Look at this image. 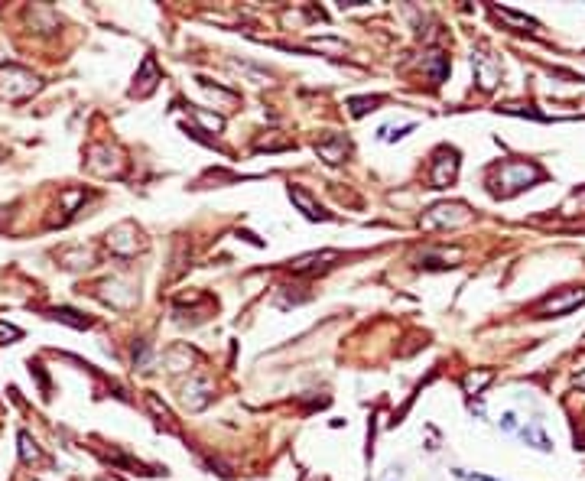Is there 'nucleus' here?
<instances>
[{"label": "nucleus", "mask_w": 585, "mask_h": 481, "mask_svg": "<svg viewBox=\"0 0 585 481\" xmlns=\"http://www.w3.org/2000/svg\"><path fill=\"white\" fill-rule=\"evenodd\" d=\"M543 179V170L540 166H533V163H523V160H511L504 163L498 172V195H514L521 192V189H530L533 182Z\"/></svg>", "instance_id": "obj_1"}, {"label": "nucleus", "mask_w": 585, "mask_h": 481, "mask_svg": "<svg viewBox=\"0 0 585 481\" xmlns=\"http://www.w3.org/2000/svg\"><path fill=\"white\" fill-rule=\"evenodd\" d=\"M39 88V78L20 69V65H7V69H0V98H7V101H23V98H30L33 91Z\"/></svg>", "instance_id": "obj_2"}, {"label": "nucleus", "mask_w": 585, "mask_h": 481, "mask_svg": "<svg viewBox=\"0 0 585 481\" xmlns=\"http://www.w3.org/2000/svg\"><path fill=\"white\" fill-rule=\"evenodd\" d=\"M458 172V153L442 147L436 153V160H433V172H429V182H433V189H446L449 182L456 179Z\"/></svg>", "instance_id": "obj_3"}, {"label": "nucleus", "mask_w": 585, "mask_h": 481, "mask_svg": "<svg viewBox=\"0 0 585 481\" xmlns=\"http://www.w3.org/2000/svg\"><path fill=\"white\" fill-rule=\"evenodd\" d=\"M582 302H585V289H566L563 296H550L546 302H540L537 312L540 316H566V312H573Z\"/></svg>", "instance_id": "obj_4"}, {"label": "nucleus", "mask_w": 585, "mask_h": 481, "mask_svg": "<svg viewBox=\"0 0 585 481\" xmlns=\"http://www.w3.org/2000/svg\"><path fill=\"white\" fill-rule=\"evenodd\" d=\"M471 212H468L465 205H436V208H429V215L423 218L426 228H436V225H465Z\"/></svg>", "instance_id": "obj_5"}, {"label": "nucleus", "mask_w": 585, "mask_h": 481, "mask_svg": "<svg viewBox=\"0 0 585 481\" xmlns=\"http://www.w3.org/2000/svg\"><path fill=\"white\" fill-rule=\"evenodd\" d=\"M137 228L130 225V221H124V225H117L111 235H107V247L114 251V254H120V257H130V254H137Z\"/></svg>", "instance_id": "obj_6"}, {"label": "nucleus", "mask_w": 585, "mask_h": 481, "mask_svg": "<svg viewBox=\"0 0 585 481\" xmlns=\"http://www.w3.org/2000/svg\"><path fill=\"white\" fill-rule=\"evenodd\" d=\"M339 260V251H316V254H303L296 260H289L293 273H309V270H319V267H329Z\"/></svg>", "instance_id": "obj_7"}, {"label": "nucleus", "mask_w": 585, "mask_h": 481, "mask_svg": "<svg viewBox=\"0 0 585 481\" xmlns=\"http://www.w3.org/2000/svg\"><path fill=\"white\" fill-rule=\"evenodd\" d=\"M137 82H140V85H134V95H137V98H147L150 91L156 88V82H160V69H156V59H153V55H147V59H143Z\"/></svg>", "instance_id": "obj_8"}, {"label": "nucleus", "mask_w": 585, "mask_h": 481, "mask_svg": "<svg viewBox=\"0 0 585 481\" xmlns=\"http://www.w3.org/2000/svg\"><path fill=\"white\" fill-rule=\"evenodd\" d=\"M316 153H319L325 163L335 166V163H341L345 156H348V140H345V137H325V140L316 143Z\"/></svg>", "instance_id": "obj_9"}, {"label": "nucleus", "mask_w": 585, "mask_h": 481, "mask_svg": "<svg viewBox=\"0 0 585 481\" xmlns=\"http://www.w3.org/2000/svg\"><path fill=\"white\" fill-rule=\"evenodd\" d=\"M475 69H478V85L481 88H494L498 85V78H501V65H498V59H491V55H485V53H478L475 59Z\"/></svg>", "instance_id": "obj_10"}, {"label": "nucleus", "mask_w": 585, "mask_h": 481, "mask_svg": "<svg viewBox=\"0 0 585 481\" xmlns=\"http://www.w3.org/2000/svg\"><path fill=\"white\" fill-rule=\"evenodd\" d=\"M289 199H293V205H299V212L306 215V218H312V221H319V218H325V212H322V205L312 199V195L306 192V189H299V185H293L289 189Z\"/></svg>", "instance_id": "obj_11"}, {"label": "nucleus", "mask_w": 585, "mask_h": 481, "mask_svg": "<svg viewBox=\"0 0 585 481\" xmlns=\"http://www.w3.org/2000/svg\"><path fill=\"white\" fill-rule=\"evenodd\" d=\"M20 459L26 462V465H33V462H43V452H39V446L33 442L30 433H20Z\"/></svg>", "instance_id": "obj_12"}, {"label": "nucleus", "mask_w": 585, "mask_h": 481, "mask_svg": "<svg viewBox=\"0 0 585 481\" xmlns=\"http://www.w3.org/2000/svg\"><path fill=\"white\" fill-rule=\"evenodd\" d=\"M491 377H494L491 371H471V374H465V381H462V384H465V394H481V390L488 387Z\"/></svg>", "instance_id": "obj_13"}, {"label": "nucleus", "mask_w": 585, "mask_h": 481, "mask_svg": "<svg viewBox=\"0 0 585 481\" xmlns=\"http://www.w3.org/2000/svg\"><path fill=\"white\" fill-rule=\"evenodd\" d=\"M53 319L55 322H65V325H72V329H88V325H91L85 316H78L75 309H53Z\"/></svg>", "instance_id": "obj_14"}, {"label": "nucleus", "mask_w": 585, "mask_h": 481, "mask_svg": "<svg viewBox=\"0 0 585 481\" xmlns=\"http://www.w3.org/2000/svg\"><path fill=\"white\" fill-rule=\"evenodd\" d=\"M521 436L527 439V442H533L537 449H543V452H550V449H553V446H550V439L543 436V429L537 426V423H530V426H523V429H521Z\"/></svg>", "instance_id": "obj_15"}, {"label": "nucleus", "mask_w": 585, "mask_h": 481, "mask_svg": "<svg viewBox=\"0 0 585 481\" xmlns=\"http://www.w3.org/2000/svg\"><path fill=\"white\" fill-rule=\"evenodd\" d=\"M192 114H195V120H202V124L212 130V134H222L224 120L218 118V114H208V111H202V107H192Z\"/></svg>", "instance_id": "obj_16"}, {"label": "nucleus", "mask_w": 585, "mask_h": 481, "mask_svg": "<svg viewBox=\"0 0 585 481\" xmlns=\"http://www.w3.org/2000/svg\"><path fill=\"white\" fill-rule=\"evenodd\" d=\"M381 105V98H351L348 107L354 118H361V114H368V111H374V107Z\"/></svg>", "instance_id": "obj_17"}, {"label": "nucleus", "mask_w": 585, "mask_h": 481, "mask_svg": "<svg viewBox=\"0 0 585 481\" xmlns=\"http://www.w3.org/2000/svg\"><path fill=\"white\" fill-rule=\"evenodd\" d=\"M446 69H449V59H446L442 53H433V55H429V72H433V82H442Z\"/></svg>", "instance_id": "obj_18"}, {"label": "nucleus", "mask_w": 585, "mask_h": 481, "mask_svg": "<svg viewBox=\"0 0 585 481\" xmlns=\"http://www.w3.org/2000/svg\"><path fill=\"white\" fill-rule=\"evenodd\" d=\"M147 403L153 406V410H156V417H160L163 423H166V426H172V413H170V410H166V406L160 403V400H156V394H147Z\"/></svg>", "instance_id": "obj_19"}, {"label": "nucleus", "mask_w": 585, "mask_h": 481, "mask_svg": "<svg viewBox=\"0 0 585 481\" xmlns=\"http://www.w3.org/2000/svg\"><path fill=\"white\" fill-rule=\"evenodd\" d=\"M20 335H23L20 329H13V325H3V322H0V345H10V342H17Z\"/></svg>", "instance_id": "obj_20"}, {"label": "nucleus", "mask_w": 585, "mask_h": 481, "mask_svg": "<svg viewBox=\"0 0 585 481\" xmlns=\"http://www.w3.org/2000/svg\"><path fill=\"white\" fill-rule=\"evenodd\" d=\"M498 17H504V20L517 23V26H537V23H533L530 17H521V13H514V10H498Z\"/></svg>", "instance_id": "obj_21"}, {"label": "nucleus", "mask_w": 585, "mask_h": 481, "mask_svg": "<svg viewBox=\"0 0 585 481\" xmlns=\"http://www.w3.org/2000/svg\"><path fill=\"white\" fill-rule=\"evenodd\" d=\"M413 130V124H406V127H400V130H390V127H384L381 130V140H400V137H406Z\"/></svg>", "instance_id": "obj_22"}, {"label": "nucleus", "mask_w": 585, "mask_h": 481, "mask_svg": "<svg viewBox=\"0 0 585 481\" xmlns=\"http://www.w3.org/2000/svg\"><path fill=\"white\" fill-rule=\"evenodd\" d=\"M575 384H579V387H585V374H579V377H575Z\"/></svg>", "instance_id": "obj_23"}]
</instances>
